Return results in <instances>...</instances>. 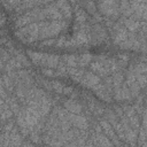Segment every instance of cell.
<instances>
[{
  "label": "cell",
  "mask_w": 147,
  "mask_h": 147,
  "mask_svg": "<svg viewBox=\"0 0 147 147\" xmlns=\"http://www.w3.org/2000/svg\"><path fill=\"white\" fill-rule=\"evenodd\" d=\"M100 13H102L106 17H117L119 14L118 2L117 1H101L96 3Z\"/></svg>",
  "instance_id": "3957f363"
},
{
  "label": "cell",
  "mask_w": 147,
  "mask_h": 147,
  "mask_svg": "<svg viewBox=\"0 0 147 147\" xmlns=\"http://www.w3.org/2000/svg\"><path fill=\"white\" fill-rule=\"evenodd\" d=\"M118 10L125 16H131L133 14V9L131 7V2L130 1H121L118 2Z\"/></svg>",
  "instance_id": "30bf717a"
},
{
  "label": "cell",
  "mask_w": 147,
  "mask_h": 147,
  "mask_svg": "<svg viewBox=\"0 0 147 147\" xmlns=\"http://www.w3.org/2000/svg\"><path fill=\"white\" fill-rule=\"evenodd\" d=\"M77 62H78V59L75 55H68V56H65V64L68 67L72 68V67H75L77 64Z\"/></svg>",
  "instance_id": "4fadbf2b"
},
{
  "label": "cell",
  "mask_w": 147,
  "mask_h": 147,
  "mask_svg": "<svg viewBox=\"0 0 147 147\" xmlns=\"http://www.w3.org/2000/svg\"><path fill=\"white\" fill-rule=\"evenodd\" d=\"M67 118L68 121L74 124L76 127L78 129H86L87 127V119L84 117V116H80V115H76V114H67Z\"/></svg>",
  "instance_id": "5b68a950"
},
{
  "label": "cell",
  "mask_w": 147,
  "mask_h": 147,
  "mask_svg": "<svg viewBox=\"0 0 147 147\" xmlns=\"http://www.w3.org/2000/svg\"><path fill=\"white\" fill-rule=\"evenodd\" d=\"M84 7H85V9H87L90 13H92V14H95L96 13V3H94V2H83L82 3Z\"/></svg>",
  "instance_id": "5bb4252c"
},
{
  "label": "cell",
  "mask_w": 147,
  "mask_h": 147,
  "mask_svg": "<svg viewBox=\"0 0 147 147\" xmlns=\"http://www.w3.org/2000/svg\"><path fill=\"white\" fill-rule=\"evenodd\" d=\"M91 60H92V55L91 54H82L79 56V59H78V63H79V65L84 67V65L88 64L91 62Z\"/></svg>",
  "instance_id": "7c38bea8"
},
{
  "label": "cell",
  "mask_w": 147,
  "mask_h": 147,
  "mask_svg": "<svg viewBox=\"0 0 147 147\" xmlns=\"http://www.w3.org/2000/svg\"><path fill=\"white\" fill-rule=\"evenodd\" d=\"M124 28L126 29V30H129V31H131V32H136V31H138L139 29H140V25L142 26V25H145V22H139L138 20H136V18H133V17H131V18H125L124 20Z\"/></svg>",
  "instance_id": "52a82bcc"
},
{
  "label": "cell",
  "mask_w": 147,
  "mask_h": 147,
  "mask_svg": "<svg viewBox=\"0 0 147 147\" xmlns=\"http://www.w3.org/2000/svg\"><path fill=\"white\" fill-rule=\"evenodd\" d=\"M122 147H129V146H127V145H124V146H122Z\"/></svg>",
  "instance_id": "2e32d148"
},
{
  "label": "cell",
  "mask_w": 147,
  "mask_h": 147,
  "mask_svg": "<svg viewBox=\"0 0 147 147\" xmlns=\"http://www.w3.org/2000/svg\"><path fill=\"white\" fill-rule=\"evenodd\" d=\"M75 17H76V22L79 24H83L86 21V13L83 8H77L75 10Z\"/></svg>",
  "instance_id": "8fae6325"
},
{
  "label": "cell",
  "mask_w": 147,
  "mask_h": 147,
  "mask_svg": "<svg viewBox=\"0 0 147 147\" xmlns=\"http://www.w3.org/2000/svg\"><path fill=\"white\" fill-rule=\"evenodd\" d=\"M52 86H53V88L55 90V92H59V93L63 92L64 86H63V84H61L60 82H53V83H52Z\"/></svg>",
  "instance_id": "9a60e30c"
},
{
  "label": "cell",
  "mask_w": 147,
  "mask_h": 147,
  "mask_svg": "<svg viewBox=\"0 0 147 147\" xmlns=\"http://www.w3.org/2000/svg\"><path fill=\"white\" fill-rule=\"evenodd\" d=\"M64 107L70 114H76V115H79L83 109L82 106L75 100H68L67 102H64Z\"/></svg>",
  "instance_id": "9c48e42d"
},
{
  "label": "cell",
  "mask_w": 147,
  "mask_h": 147,
  "mask_svg": "<svg viewBox=\"0 0 147 147\" xmlns=\"http://www.w3.org/2000/svg\"><path fill=\"white\" fill-rule=\"evenodd\" d=\"M38 24H39V38L40 39L53 38L54 36H57L67 26V22L63 20L51 21V22L41 21Z\"/></svg>",
  "instance_id": "6da1fadb"
},
{
  "label": "cell",
  "mask_w": 147,
  "mask_h": 147,
  "mask_svg": "<svg viewBox=\"0 0 147 147\" xmlns=\"http://www.w3.org/2000/svg\"><path fill=\"white\" fill-rule=\"evenodd\" d=\"M127 30L122 26V25H116L115 26V33H114V40L116 44H122L127 39Z\"/></svg>",
  "instance_id": "8992f818"
},
{
  "label": "cell",
  "mask_w": 147,
  "mask_h": 147,
  "mask_svg": "<svg viewBox=\"0 0 147 147\" xmlns=\"http://www.w3.org/2000/svg\"><path fill=\"white\" fill-rule=\"evenodd\" d=\"M82 85L88 87V88H92L94 87L95 85H98L100 83V77L93 72H84L80 82H79Z\"/></svg>",
  "instance_id": "277c9868"
},
{
  "label": "cell",
  "mask_w": 147,
  "mask_h": 147,
  "mask_svg": "<svg viewBox=\"0 0 147 147\" xmlns=\"http://www.w3.org/2000/svg\"><path fill=\"white\" fill-rule=\"evenodd\" d=\"M16 34L23 42H33L38 39L39 36V24L37 22H33L28 25H24L17 29Z\"/></svg>",
  "instance_id": "7a4b0ae2"
},
{
  "label": "cell",
  "mask_w": 147,
  "mask_h": 147,
  "mask_svg": "<svg viewBox=\"0 0 147 147\" xmlns=\"http://www.w3.org/2000/svg\"><path fill=\"white\" fill-rule=\"evenodd\" d=\"M56 7L60 9L62 16H64L65 18H69L71 17L72 15V9H71V6L69 2H65V1H59V2H55Z\"/></svg>",
  "instance_id": "ba28073f"
}]
</instances>
